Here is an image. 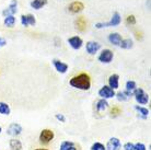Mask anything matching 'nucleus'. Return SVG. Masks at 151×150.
I'll return each instance as SVG.
<instances>
[{"mask_svg":"<svg viewBox=\"0 0 151 150\" xmlns=\"http://www.w3.org/2000/svg\"><path fill=\"white\" fill-rule=\"evenodd\" d=\"M67 42H68L69 46L72 49H75V50H78V49H80L83 46V40L80 36H78V35L69 38Z\"/></svg>","mask_w":151,"mask_h":150,"instance_id":"1a4fd4ad","label":"nucleus"},{"mask_svg":"<svg viewBox=\"0 0 151 150\" xmlns=\"http://www.w3.org/2000/svg\"><path fill=\"white\" fill-rule=\"evenodd\" d=\"M18 12V0H11L10 4L8 6L6 9L2 11V15L7 17V15H14Z\"/></svg>","mask_w":151,"mask_h":150,"instance_id":"9b49d317","label":"nucleus"},{"mask_svg":"<svg viewBox=\"0 0 151 150\" xmlns=\"http://www.w3.org/2000/svg\"><path fill=\"white\" fill-rule=\"evenodd\" d=\"M60 150H77V148H76L75 143L65 140V141H61L60 144Z\"/></svg>","mask_w":151,"mask_h":150,"instance_id":"393cba45","label":"nucleus"},{"mask_svg":"<svg viewBox=\"0 0 151 150\" xmlns=\"http://www.w3.org/2000/svg\"><path fill=\"white\" fill-rule=\"evenodd\" d=\"M90 150H106V148H105V146H104L103 144L96 141V143H94L92 146H91Z\"/></svg>","mask_w":151,"mask_h":150,"instance_id":"c85d7f7f","label":"nucleus"},{"mask_svg":"<svg viewBox=\"0 0 151 150\" xmlns=\"http://www.w3.org/2000/svg\"><path fill=\"white\" fill-rule=\"evenodd\" d=\"M55 118H56L58 122H60V123H65V122H66V116H65L64 114H60V113L55 114Z\"/></svg>","mask_w":151,"mask_h":150,"instance_id":"7c9ffc66","label":"nucleus"},{"mask_svg":"<svg viewBox=\"0 0 151 150\" xmlns=\"http://www.w3.org/2000/svg\"><path fill=\"white\" fill-rule=\"evenodd\" d=\"M137 19L134 14H129L127 18H126V24L127 25H136Z\"/></svg>","mask_w":151,"mask_h":150,"instance_id":"bb28decb","label":"nucleus"},{"mask_svg":"<svg viewBox=\"0 0 151 150\" xmlns=\"http://www.w3.org/2000/svg\"><path fill=\"white\" fill-rule=\"evenodd\" d=\"M101 49V44L95 41H89L86 44V52L89 55H95Z\"/></svg>","mask_w":151,"mask_h":150,"instance_id":"0eeeda50","label":"nucleus"},{"mask_svg":"<svg viewBox=\"0 0 151 150\" xmlns=\"http://www.w3.org/2000/svg\"><path fill=\"white\" fill-rule=\"evenodd\" d=\"M1 131H2V128H1V126H0V134H1Z\"/></svg>","mask_w":151,"mask_h":150,"instance_id":"e433bc0d","label":"nucleus"},{"mask_svg":"<svg viewBox=\"0 0 151 150\" xmlns=\"http://www.w3.org/2000/svg\"><path fill=\"white\" fill-rule=\"evenodd\" d=\"M124 150H135V144L132 143H126L124 145Z\"/></svg>","mask_w":151,"mask_h":150,"instance_id":"473e14b6","label":"nucleus"},{"mask_svg":"<svg viewBox=\"0 0 151 150\" xmlns=\"http://www.w3.org/2000/svg\"><path fill=\"white\" fill-rule=\"evenodd\" d=\"M10 113H11L10 105L6 103V102H0V114L4 115V116H9Z\"/></svg>","mask_w":151,"mask_h":150,"instance_id":"5701e85b","label":"nucleus"},{"mask_svg":"<svg viewBox=\"0 0 151 150\" xmlns=\"http://www.w3.org/2000/svg\"><path fill=\"white\" fill-rule=\"evenodd\" d=\"M132 97L135 98V100H136L137 103H138V104H140V105L148 104V103H149V100H150V98H149V94L146 93L144 89H141V88H137L136 90L134 91Z\"/></svg>","mask_w":151,"mask_h":150,"instance_id":"7ed1b4c3","label":"nucleus"},{"mask_svg":"<svg viewBox=\"0 0 151 150\" xmlns=\"http://www.w3.org/2000/svg\"><path fill=\"white\" fill-rule=\"evenodd\" d=\"M7 44H8L7 40L4 38H2V36H0V48H1V47H4Z\"/></svg>","mask_w":151,"mask_h":150,"instance_id":"f704fd0d","label":"nucleus"},{"mask_svg":"<svg viewBox=\"0 0 151 150\" xmlns=\"http://www.w3.org/2000/svg\"><path fill=\"white\" fill-rule=\"evenodd\" d=\"M75 26L79 32H84V31L87 30L88 21L86 20L84 17H79V18H77L75 20Z\"/></svg>","mask_w":151,"mask_h":150,"instance_id":"4468645a","label":"nucleus"},{"mask_svg":"<svg viewBox=\"0 0 151 150\" xmlns=\"http://www.w3.org/2000/svg\"><path fill=\"white\" fill-rule=\"evenodd\" d=\"M115 97H116V99L119 102H125V101H128L129 99L132 97V94L129 93L128 91L124 90V91H119V92L115 93Z\"/></svg>","mask_w":151,"mask_h":150,"instance_id":"6ab92c4d","label":"nucleus"},{"mask_svg":"<svg viewBox=\"0 0 151 150\" xmlns=\"http://www.w3.org/2000/svg\"><path fill=\"white\" fill-rule=\"evenodd\" d=\"M20 22L23 26L25 27H29V23H27V14H21L20 17Z\"/></svg>","mask_w":151,"mask_h":150,"instance_id":"c756f323","label":"nucleus"},{"mask_svg":"<svg viewBox=\"0 0 151 150\" xmlns=\"http://www.w3.org/2000/svg\"><path fill=\"white\" fill-rule=\"evenodd\" d=\"M35 150H48V149H44V148H38V149H35Z\"/></svg>","mask_w":151,"mask_h":150,"instance_id":"c9c22d12","label":"nucleus"},{"mask_svg":"<svg viewBox=\"0 0 151 150\" xmlns=\"http://www.w3.org/2000/svg\"><path fill=\"white\" fill-rule=\"evenodd\" d=\"M137 89V83L136 81H134V80H128L126 84H125V90L128 91L129 93L134 94V91Z\"/></svg>","mask_w":151,"mask_h":150,"instance_id":"a878e982","label":"nucleus"},{"mask_svg":"<svg viewBox=\"0 0 151 150\" xmlns=\"http://www.w3.org/2000/svg\"><path fill=\"white\" fill-rule=\"evenodd\" d=\"M121 113H122L121 109H119V107H116V106L111 110V114H112V116H114V117H115V116H118V115H119Z\"/></svg>","mask_w":151,"mask_h":150,"instance_id":"2f4dec72","label":"nucleus"},{"mask_svg":"<svg viewBox=\"0 0 151 150\" xmlns=\"http://www.w3.org/2000/svg\"><path fill=\"white\" fill-rule=\"evenodd\" d=\"M47 4H48V0H32L30 6L34 10H41L42 8H44Z\"/></svg>","mask_w":151,"mask_h":150,"instance_id":"a211bd4d","label":"nucleus"},{"mask_svg":"<svg viewBox=\"0 0 151 150\" xmlns=\"http://www.w3.org/2000/svg\"><path fill=\"white\" fill-rule=\"evenodd\" d=\"M22 133V126L18 123H11L7 128V134L12 137H17Z\"/></svg>","mask_w":151,"mask_h":150,"instance_id":"9d476101","label":"nucleus"},{"mask_svg":"<svg viewBox=\"0 0 151 150\" xmlns=\"http://www.w3.org/2000/svg\"><path fill=\"white\" fill-rule=\"evenodd\" d=\"M52 63H53L54 67H55L57 72H59V74H66V72L68 71L69 66L66 63H64V61H61L59 59H54Z\"/></svg>","mask_w":151,"mask_h":150,"instance_id":"ddd939ff","label":"nucleus"},{"mask_svg":"<svg viewBox=\"0 0 151 150\" xmlns=\"http://www.w3.org/2000/svg\"><path fill=\"white\" fill-rule=\"evenodd\" d=\"M9 146H10V149L11 150H22V143L20 141L19 139H11L9 141Z\"/></svg>","mask_w":151,"mask_h":150,"instance_id":"b1692460","label":"nucleus"},{"mask_svg":"<svg viewBox=\"0 0 151 150\" xmlns=\"http://www.w3.org/2000/svg\"><path fill=\"white\" fill-rule=\"evenodd\" d=\"M84 10V4L81 1H73L68 6V11L71 14H78L80 12H82Z\"/></svg>","mask_w":151,"mask_h":150,"instance_id":"6e6552de","label":"nucleus"},{"mask_svg":"<svg viewBox=\"0 0 151 150\" xmlns=\"http://www.w3.org/2000/svg\"><path fill=\"white\" fill-rule=\"evenodd\" d=\"M69 84H70L72 88L78 89V90L88 91V90H90V88H91V78L88 74L82 72V74H79V75L72 77V78L69 80Z\"/></svg>","mask_w":151,"mask_h":150,"instance_id":"f257e3e1","label":"nucleus"},{"mask_svg":"<svg viewBox=\"0 0 151 150\" xmlns=\"http://www.w3.org/2000/svg\"><path fill=\"white\" fill-rule=\"evenodd\" d=\"M99 97L101 99H105V100H110V99L115 98V90L109 86H103L100 90H99Z\"/></svg>","mask_w":151,"mask_h":150,"instance_id":"423d86ee","label":"nucleus"},{"mask_svg":"<svg viewBox=\"0 0 151 150\" xmlns=\"http://www.w3.org/2000/svg\"><path fill=\"white\" fill-rule=\"evenodd\" d=\"M106 150H122V143L117 137H112L105 146Z\"/></svg>","mask_w":151,"mask_h":150,"instance_id":"f8f14e48","label":"nucleus"},{"mask_svg":"<svg viewBox=\"0 0 151 150\" xmlns=\"http://www.w3.org/2000/svg\"><path fill=\"white\" fill-rule=\"evenodd\" d=\"M122 23V17L118 12H114L110 21L107 22H98L95 23V29L101 30L104 27H116Z\"/></svg>","mask_w":151,"mask_h":150,"instance_id":"f03ea898","label":"nucleus"},{"mask_svg":"<svg viewBox=\"0 0 151 150\" xmlns=\"http://www.w3.org/2000/svg\"><path fill=\"white\" fill-rule=\"evenodd\" d=\"M15 22H17V19H15L14 15H7V17H4V24L6 27H9V29L14 27Z\"/></svg>","mask_w":151,"mask_h":150,"instance_id":"412c9836","label":"nucleus"},{"mask_svg":"<svg viewBox=\"0 0 151 150\" xmlns=\"http://www.w3.org/2000/svg\"><path fill=\"white\" fill-rule=\"evenodd\" d=\"M107 82H109L107 86L110 87V88H112L113 90H116V89H118V87H119V76L117 75V74L111 75L109 77Z\"/></svg>","mask_w":151,"mask_h":150,"instance_id":"2eb2a0df","label":"nucleus"},{"mask_svg":"<svg viewBox=\"0 0 151 150\" xmlns=\"http://www.w3.org/2000/svg\"><path fill=\"white\" fill-rule=\"evenodd\" d=\"M113 58L114 53L109 48L102 49L98 56V60L100 63H102V64H111L113 61Z\"/></svg>","mask_w":151,"mask_h":150,"instance_id":"20e7f679","label":"nucleus"},{"mask_svg":"<svg viewBox=\"0 0 151 150\" xmlns=\"http://www.w3.org/2000/svg\"><path fill=\"white\" fill-rule=\"evenodd\" d=\"M118 46L123 49H132L134 47V42H132V38H122Z\"/></svg>","mask_w":151,"mask_h":150,"instance_id":"4be33fe9","label":"nucleus"},{"mask_svg":"<svg viewBox=\"0 0 151 150\" xmlns=\"http://www.w3.org/2000/svg\"><path fill=\"white\" fill-rule=\"evenodd\" d=\"M107 40H109V42H110L112 45L118 46L122 41V35L119 33H117V32H114V33H111L109 35Z\"/></svg>","mask_w":151,"mask_h":150,"instance_id":"dca6fc26","label":"nucleus"},{"mask_svg":"<svg viewBox=\"0 0 151 150\" xmlns=\"http://www.w3.org/2000/svg\"><path fill=\"white\" fill-rule=\"evenodd\" d=\"M55 138V133H54L52 129H48V128H45L41 131L40 134V143L43 144V145H47L49 144L53 139Z\"/></svg>","mask_w":151,"mask_h":150,"instance_id":"39448f33","label":"nucleus"},{"mask_svg":"<svg viewBox=\"0 0 151 150\" xmlns=\"http://www.w3.org/2000/svg\"><path fill=\"white\" fill-rule=\"evenodd\" d=\"M27 23H29V26H35V24H36V19H35L34 14H32V13L27 14Z\"/></svg>","mask_w":151,"mask_h":150,"instance_id":"cd10ccee","label":"nucleus"},{"mask_svg":"<svg viewBox=\"0 0 151 150\" xmlns=\"http://www.w3.org/2000/svg\"><path fill=\"white\" fill-rule=\"evenodd\" d=\"M109 105L110 104H109L107 100H105V99H100V100L96 102V104H95V110H96L98 113H102L109 107Z\"/></svg>","mask_w":151,"mask_h":150,"instance_id":"f3484780","label":"nucleus"},{"mask_svg":"<svg viewBox=\"0 0 151 150\" xmlns=\"http://www.w3.org/2000/svg\"><path fill=\"white\" fill-rule=\"evenodd\" d=\"M135 111L138 113V115H139L141 118H144L146 120L148 116H149V113L150 111L147 109V107H145V106H140V105H135Z\"/></svg>","mask_w":151,"mask_h":150,"instance_id":"aec40b11","label":"nucleus"},{"mask_svg":"<svg viewBox=\"0 0 151 150\" xmlns=\"http://www.w3.org/2000/svg\"><path fill=\"white\" fill-rule=\"evenodd\" d=\"M135 150H147V148L145 146V144L137 143V144H135Z\"/></svg>","mask_w":151,"mask_h":150,"instance_id":"72a5a7b5","label":"nucleus"}]
</instances>
